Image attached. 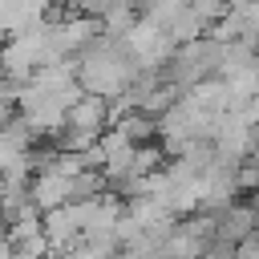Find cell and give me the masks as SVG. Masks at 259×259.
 Here are the masks:
<instances>
[{
	"instance_id": "cell-3",
	"label": "cell",
	"mask_w": 259,
	"mask_h": 259,
	"mask_svg": "<svg viewBox=\"0 0 259 259\" xmlns=\"http://www.w3.org/2000/svg\"><path fill=\"white\" fill-rule=\"evenodd\" d=\"M166 28H170V36H174L178 45H186V40H198V36H206V32H210V24L198 16V8H194V4H186V8H182V12H178L170 24H166Z\"/></svg>"
},
{
	"instance_id": "cell-1",
	"label": "cell",
	"mask_w": 259,
	"mask_h": 259,
	"mask_svg": "<svg viewBox=\"0 0 259 259\" xmlns=\"http://www.w3.org/2000/svg\"><path fill=\"white\" fill-rule=\"evenodd\" d=\"M81 231H85V223H81V202H77V198L65 202V206L45 210V235L53 239V251H57V255H73Z\"/></svg>"
},
{
	"instance_id": "cell-4",
	"label": "cell",
	"mask_w": 259,
	"mask_h": 259,
	"mask_svg": "<svg viewBox=\"0 0 259 259\" xmlns=\"http://www.w3.org/2000/svg\"><path fill=\"white\" fill-rule=\"evenodd\" d=\"M194 8H198V16L206 20V24H214V20H223L227 12H231V0H190Z\"/></svg>"
},
{
	"instance_id": "cell-2",
	"label": "cell",
	"mask_w": 259,
	"mask_h": 259,
	"mask_svg": "<svg viewBox=\"0 0 259 259\" xmlns=\"http://www.w3.org/2000/svg\"><path fill=\"white\" fill-rule=\"evenodd\" d=\"M28 194H32V202H36L40 210L65 206V202H73V174L57 170V166H45V170H36V174H32Z\"/></svg>"
}]
</instances>
